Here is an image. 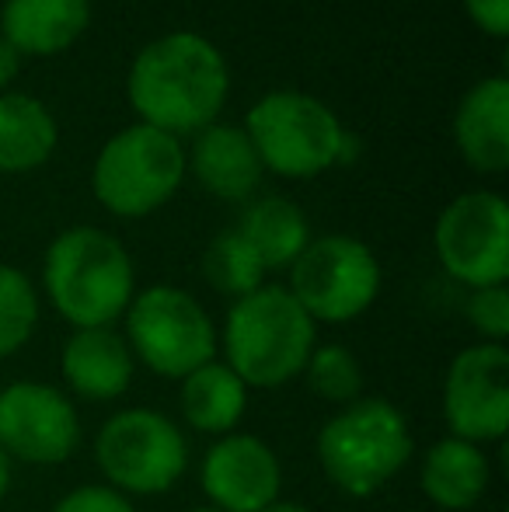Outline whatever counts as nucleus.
Returning <instances> with one entry per match:
<instances>
[{"instance_id":"17","label":"nucleus","mask_w":509,"mask_h":512,"mask_svg":"<svg viewBox=\"0 0 509 512\" xmlns=\"http://www.w3.org/2000/svg\"><path fill=\"white\" fill-rule=\"evenodd\" d=\"M492 457L485 446L440 436L426 446L419 464V492L440 512H468L489 495Z\"/></svg>"},{"instance_id":"30","label":"nucleus","mask_w":509,"mask_h":512,"mask_svg":"<svg viewBox=\"0 0 509 512\" xmlns=\"http://www.w3.org/2000/svg\"><path fill=\"white\" fill-rule=\"evenodd\" d=\"M262 512H311L304 506V502H297V499H283V495H279L276 502H269V506H265Z\"/></svg>"},{"instance_id":"16","label":"nucleus","mask_w":509,"mask_h":512,"mask_svg":"<svg viewBox=\"0 0 509 512\" xmlns=\"http://www.w3.org/2000/svg\"><path fill=\"white\" fill-rule=\"evenodd\" d=\"M454 143L478 175H503L509 168V81L503 74L468 88L454 112Z\"/></svg>"},{"instance_id":"18","label":"nucleus","mask_w":509,"mask_h":512,"mask_svg":"<svg viewBox=\"0 0 509 512\" xmlns=\"http://www.w3.org/2000/svg\"><path fill=\"white\" fill-rule=\"evenodd\" d=\"M248 401V384L217 356L178 380V425L210 439L231 436L245 422Z\"/></svg>"},{"instance_id":"26","label":"nucleus","mask_w":509,"mask_h":512,"mask_svg":"<svg viewBox=\"0 0 509 512\" xmlns=\"http://www.w3.org/2000/svg\"><path fill=\"white\" fill-rule=\"evenodd\" d=\"M49 512H136V506L133 499L112 492L102 481H91V485H77L67 495H60Z\"/></svg>"},{"instance_id":"7","label":"nucleus","mask_w":509,"mask_h":512,"mask_svg":"<svg viewBox=\"0 0 509 512\" xmlns=\"http://www.w3.org/2000/svg\"><path fill=\"white\" fill-rule=\"evenodd\" d=\"M136 366L161 380H182L217 359V324L196 293L171 283L136 290L119 321Z\"/></svg>"},{"instance_id":"10","label":"nucleus","mask_w":509,"mask_h":512,"mask_svg":"<svg viewBox=\"0 0 509 512\" xmlns=\"http://www.w3.org/2000/svg\"><path fill=\"white\" fill-rule=\"evenodd\" d=\"M433 248L440 269L464 290L509 283V206L499 192L478 189L450 199L436 216Z\"/></svg>"},{"instance_id":"15","label":"nucleus","mask_w":509,"mask_h":512,"mask_svg":"<svg viewBox=\"0 0 509 512\" xmlns=\"http://www.w3.org/2000/svg\"><path fill=\"white\" fill-rule=\"evenodd\" d=\"M185 175L196 178L203 192L220 203H252L265 168L245 129L231 122H210L192 136V147L185 150Z\"/></svg>"},{"instance_id":"29","label":"nucleus","mask_w":509,"mask_h":512,"mask_svg":"<svg viewBox=\"0 0 509 512\" xmlns=\"http://www.w3.org/2000/svg\"><path fill=\"white\" fill-rule=\"evenodd\" d=\"M11 488H14V464H11V457L0 450V502L11 495Z\"/></svg>"},{"instance_id":"31","label":"nucleus","mask_w":509,"mask_h":512,"mask_svg":"<svg viewBox=\"0 0 509 512\" xmlns=\"http://www.w3.org/2000/svg\"><path fill=\"white\" fill-rule=\"evenodd\" d=\"M185 512H220V509H213V506H196V509H185Z\"/></svg>"},{"instance_id":"19","label":"nucleus","mask_w":509,"mask_h":512,"mask_svg":"<svg viewBox=\"0 0 509 512\" xmlns=\"http://www.w3.org/2000/svg\"><path fill=\"white\" fill-rule=\"evenodd\" d=\"M91 0H4L0 35L18 56H60L88 32Z\"/></svg>"},{"instance_id":"13","label":"nucleus","mask_w":509,"mask_h":512,"mask_svg":"<svg viewBox=\"0 0 509 512\" xmlns=\"http://www.w3.org/2000/svg\"><path fill=\"white\" fill-rule=\"evenodd\" d=\"M199 488L220 512H262L283 495V460L262 436L238 429L206 446Z\"/></svg>"},{"instance_id":"8","label":"nucleus","mask_w":509,"mask_h":512,"mask_svg":"<svg viewBox=\"0 0 509 512\" xmlns=\"http://www.w3.org/2000/svg\"><path fill=\"white\" fill-rule=\"evenodd\" d=\"M185 182V147L182 140L161 133L154 126H136L116 133L98 150L91 168V192L123 220L157 213L175 199Z\"/></svg>"},{"instance_id":"5","label":"nucleus","mask_w":509,"mask_h":512,"mask_svg":"<svg viewBox=\"0 0 509 512\" xmlns=\"http://www.w3.org/2000/svg\"><path fill=\"white\" fill-rule=\"evenodd\" d=\"M91 453H95L102 485L126 499L168 495L192 464L189 436L178 418L147 405L112 411L98 425Z\"/></svg>"},{"instance_id":"3","label":"nucleus","mask_w":509,"mask_h":512,"mask_svg":"<svg viewBox=\"0 0 509 512\" xmlns=\"http://www.w3.org/2000/svg\"><path fill=\"white\" fill-rule=\"evenodd\" d=\"M42 293L70 328H112L136 293L126 244L102 227H67L42 258Z\"/></svg>"},{"instance_id":"28","label":"nucleus","mask_w":509,"mask_h":512,"mask_svg":"<svg viewBox=\"0 0 509 512\" xmlns=\"http://www.w3.org/2000/svg\"><path fill=\"white\" fill-rule=\"evenodd\" d=\"M18 70H21V56H18V49L11 46V42L0 35V91H7L11 88V81L18 77Z\"/></svg>"},{"instance_id":"1","label":"nucleus","mask_w":509,"mask_h":512,"mask_svg":"<svg viewBox=\"0 0 509 512\" xmlns=\"http://www.w3.org/2000/svg\"><path fill=\"white\" fill-rule=\"evenodd\" d=\"M136 119L168 136H196L217 122L231 95V70L206 35L171 32L136 53L126 77Z\"/></svg>"},{"instance_id":"25","label":"nucleus","mask_w":509,"mask_h":512,"mask_svg":"<svg viewBox=\"0 0 509 512\" xmlns=\"http://www.w3.org/2000/svg\"><path fill=\"white\" fill-rule=\"evenodd\" d=\"M464 321L471 324L478 342L506 345V338H509V286L468 290V300H464Z\"/></svg>"},{"instance_id":"2","label":"nucleus","mask_w":509,"mask_h":512,"mask_svg":"<svg viewBox=\"0 0 509 512\" xmlns=\"http://www.w3.org/2000/svg\"><path fill=\"white\" fill-rule=\"evenodd\" d=\"M318 345V324L283 283H262L231 300L217 328V356L248 384V391H279L304 373Z\"/></svg>"},{"instance_id":"24","label":"nucleus","mask_w":509,"mask_h":512,"mask_svg":"<svg viewBox=\"0 0 509 512\" xmlns=\"http://www.w3.org/2000/svg\"><path fill=\"white\" fill-rule=\"evenodd\" d=\"M42 321V297L28 272L0 262V363L18 356Z\"/></svg>"},{"instance_id":"22","label":"nucleus","mask_w":509,"mask_h":512,"mask_svg":"<svg viewBox=\"0 0 509 512\" xmlns=\"http://www.w3.org/2000/svg\"><path fill=\"white\" fill-rule=\"evenodd\" d=\"M314 398H321L332 408H346L367 394V373L349 345L342 342H318L300 373Z\"/></svg>"},{"instance_id":"12","label":"nucleus","mask_w":509,"mask_h":512,"mask_svg":"<svg viewBox=\"0 0 509 512\" xmlns=\"http://www.w3.org/2000/svg\"><path fill=\"white\" fill-rule=\"evenodd\" d=\"M447 436L489 450L509 432V352L506 345L475 342L450 359L440 387Z\"/></svg>"},{"instance_id":"20","label":"nucleus","mask_w":509,"mask_h":512,"mask_svg":"<svg viewBox=\"0 0 509 512\" xmlns=\"http://www.w3.org/2000/svg\"><path fill=\"white\" fill-rule=\"evenodd\" d=\"M60 126L46 102L25 91H0V175H28L56 154Z\"/></svg>"},{"instance_id":"23","label":"nucleus","mask_w":509,"mask_h":512,"mask_svg":"<svg viewBox=\"0 0 509 512\" xmlns=\"http://www.w3.org/2000/svg\"><path fill=\"white\" fill-rule=\"evenodd\" d=\"M203 279L227 300H241L265 283V269L238 230H220L203 251Z\"/></svg>"},{"instance_id":"14","label":"nucleus","mask_w":509,"mask_h":512,"mask_svg":"<svg viewBox=\"0 0 509 512\" xmlns=\"http://www.w3.org/2000/svg\"><path fill=\"white\" fill-rule=\"evenodd\" d=\"M136 359L119 324L112 328H77L60 349L63 391L88 405H112L133 387Z\"/></svg>"},{"instance_id":"9","label":"nucleus","mask_w":509,"mask_h":512,"mask_svg":"<svg viewBox=\"0 0 509 512\" xmlns=\"http://www.w3.org/2000/svg\"><path fill=\"white\" fill-rule=\"evenodd\" d=\"M286 290L314 324H353L377 304L384 272L367 241L353 234L311 237L286 269Z\"/></svg>"},{"instance_id":"11","label":"nucleus","mask_w":509,"mask_h":512,"mask_svg":"<svg viewBox=\"0 0 509 512\" xmlns=\"http://www.w3.org/2000/svg\"><path fill=\"white\" fill-rule=\"evenodd\" d=\"M77 401L60 384L11 380L0 387V450L11 464L60 467L81 450Z\"/></svg>"},{"instance_id":"27","label":"nucleus","mask_w":509,"mask_h":512,"mask_svg":"<svg viewBox=\"0 0 509 512\" xmlns=\"http://www.w3.org/2000/svg\"><path fill=\"white\" fill-rule=\"evenodd\" d=\"M464 11L475 21L478 32H485L489 39L509 35V0H464Z\"/></svg>"},{"instance_id":"4","label":"nucleus","mask_w":509,"mask_h":512,"mask_svg":"<svg viewBox=\"0 0 509 512\" xmlns=\"http://www.w3.org/2000/svg\"><path fill=\"white\" fill-rule=\"evenodd\" d=\"M325 481L346 499H374L415 457L408 415L381 394L335 408L314 439Z\"/></svg>"},{"instance_id":"6","label":"nucleus","mask_w":509,"mask_h":512,"mask_svg":"<svg viewBox=\"0 0 509 512\" xmlns=\"http://www.w3.org/2000/svg\"><path fill=\"white\" fill-rule=\"evenodd\" d=\"M265 171L279 178H314L349 161V133L321 98L307 91H269L241 126Z\"/></svg>"},{"instance_id":"21","label":"nucleus","mask_w":509,"mask_h":512,"mask_svg":"<svg viewBox=\"0 0 509 512\" xmlns=\"http://www.w3.org/2000/svg\"><path fill=\"white\" fill-rule=\"evenodd\" d=\"M238 230L245 244L262 262L265 276L269 272H286L300 258V251L311 244V223L304 209L286 196H258L245 206L238 220Z\"/></svg>"}]
</instances>
